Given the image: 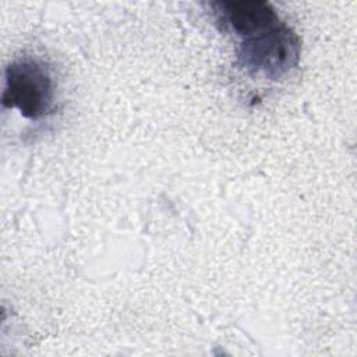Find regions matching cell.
<instances>
[{
	"label": "cell",
	"mask_w": 357,
	"mask_h": 357,
	"mask_svg": "<svg viewBox=\"0 0 357 357\" xmlns=\"http://www.w3.org/2000/svg\"><path fill=\"white\" fill-rule=\"evenodd\" d=\"M54 102V82L45 64L22 59L6 68L1 103L29 120L46 116Z\"/></svg>",
	"instance_id": "6da1fadb"
},
{
	"label": "cell",
	"mask_w": 357,
	"mask_h": 357,
	"mask_svg": "<svg viewBox=\"0 0 357 357\" xmlns=\"http://www.w3.org/2000/svg\"><path fill=\"white\" fill-rule=\"evenodd\" d=\"M300 43L297 35L283 24L244 39L238 59L243 67L252 73H264L279 78L298 61Z\"/></svg>",
	"instance_id": "7a4b0ae2"
},
{
	"label": "cell",
	"mask_w": 357,
	"mask_h": 357,
	"mask_svg": "<svg viewBox=\"0 0 357 357\" xmlns=\"http://www.w3.org/2000/svg\"><path fill=\"white\" fill-rule=\"evenodd\" d=\"M212 6L218 11V21L244 39L279 24L275 8L266 1H220Z\"/></svg>",
	"instance_id": "3957f363"
}]
</instances>
